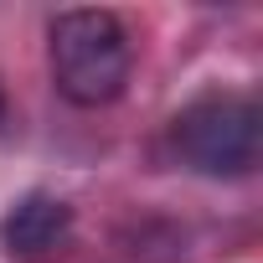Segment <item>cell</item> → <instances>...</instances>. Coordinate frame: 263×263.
<instances>
[{
  "instance_id": "obj_1",
  "label": "cell",
  "mask_w": 263,
  "mask_h": 263,
  "mask_svg": "<svg viewBox=\"0 0 263 263\" xmlns=\"http://www.w3.org/2000/svg\"><path fill=\"white\" fill-rule=\"evenodd\" d=\"M47 57H52V83L67 103L78 108H103L124 93L135 47L114 11H62L47 31Z\"/></svg>"
},
{
  "instance_id": "obj_2",
  "label": "cell",
  "mask_w": 263,
  "mask_h": 263,
  "mask_svg": "<svg viewBox=\"0 0 263 263\" xmlns=\"http://www.w3.org/2000/svg\"><path fill=\"white\" fill-rule=\"evenodd\" d=\"M258 140H263V114L253 93L217 88L191 98L171 119V150L186 171L212 176V181H237L258 165Z\"/></svg>"
},
{
  "instance_id": "obj_3",
  "label": "cell",
  "mask_w": 263,
  "mask_h": 263,
  "mask_svg": "<svg viewBox=\"0 0 263 263\" xmlns=\"http://www.w3.org/2000/svg\"><path fill=\"white\" fill-rule=\"evenodd\" d=\"M72 232V206L52 191H26L6 217H0V248L11 258H47Z\"/></svg>"
},
{
  "instance_id": "obj_4",
  "label": "cell",
  "mask_w": 263,
  "mask_h": 263,
  "mask_svg": "<svg viewBox=\"0 0 263 263\" xmlns=\"http://www.w3.org/2000/svg\"><path fill=\"white\" fill-rule=\"evenodd\" d=\"M0 124H6V88H0Z\"/></svg>"
}]
</instances>
